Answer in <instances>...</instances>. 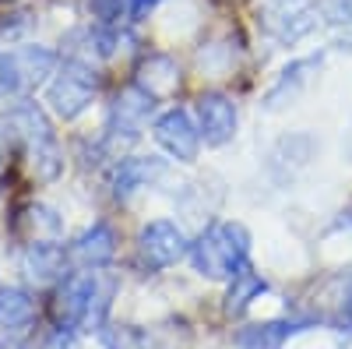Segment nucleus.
Returning <instances> with one entry per match:
<instances>
[{
	"label": "nucleus",
	"instance_id": "1",
	"mask_svg": "<svg viewBox=\"0 0 352 349\" xmlns=\"http://www.w3.org/2000/svg\"><path fill=\"white\" fill-rule=\"evenodd\" d=\"M11 141L21 145V156H25V166L28 173L39 180V184H50L60 177L64 169V156H60V145L53 138V127L46 120V113L36 106V103H18L8 120H4Z\"/></svg>",
	"mask_w": 352,
	"mask_h": 349
},
{
	"label": "nucleus",
	"instance_id": "2",
	"mask_svg": "<svg viewBox=\"0 0 352 349\" xmlns=\"http://www.w3.org/2000/svg\"><path fill=\"white\" fill-rule=\"evenodd\" d=\"M109 282H102L96 272H78L71 279H64V286L53 297V325L60 332H71L78 325H96L102 321V314L109 307Z\"/></svg>",
	"mask_w": 352,
	"mask_h": 349
},
{
	"label": "nucleus",
	"instance_id": "3",
	"mask_svg": "<svg viewBox=\"0 0 352 349\" xmlns=\"http://www.w3.org/2000/svg\"><path fill=\"white\" fill-rule=\"evenodd\" d=\"M247 247H250V237L240 222H219L212 229H204L190 244V261L201 275L229 279L247 261Z\"/></svg>",
	"mask_w": 352,
	"mask_h": 349
},
{
	"label": "nucleus",
	"instance_id": "4",
	"mask_svg": "<svg viewBox=\"0 0 352 349\" xmlns=\"http://www.w3.org/2000/svg\"><path fill=\"white\" fill-rule=\"evenodd\" d=\"M56 53L46 46H14L0 53V92L4 96H28L53 74Z\"/></svg>",
	"mask_w": 352,
	"mask_h": 349
},
{
	"label": "nucleus",
	"instance_id": "5",
	"mask_svg": "<svg viewBox=\"0 0 352 349\" xmlns=\"http://www.w3.org/2000/svg\"><path fill=\"white\" fill-rule=\"evenodd\" d=\"M99 92V81L92 74V67L81 64V61H67L64 71L50 81V92H46V103L53 106V113L60 120H74L78 113H85L92 106Z\"/></svg>",
	"mask_w": 352,
	"mask_h": 349
},
{
	"label": "nucleus",
	"instance_id": "6",
	"mask_svg": "<svg viewBox=\"0 0 352 349\" xmlns=\"http://www.w3.org/2000/svg\"><path fill=\"white\" fill-rule=\"evenodd\" d=\"M190 251L187 237L180 233V226H173L166 219H155L141 229V237H138V254H141V265H148L152 272L159 268H169L176 265L184 254Z\"/></svg>",
	"mask_w": 352,
	"mask_h": 349
},
{
	"label": "nucleus",
	"instance_id": "7",
	"mask_svg": "<svg viewBox=\"0 0 352 349\" xmlns=\"http://www.w3.org/2000/svg\"><path fill=\"white\" fill-rule=\"evenodd\" d=\"M155 138L159 145L180 162H194L197 159V145H201V131L190 124V116L184 109H169L155 120Z\"/></svg>",
	"mask_w": 352,
	"mask_h": 349
},
{
	"label": "nucleus",
	"instance_id": "8",
	"mask_svg": "<svg viewBox=\"0 0 352 349\" xmlns=\"http://www.w3.org/2000/svg\"><path fill=\"white\" fill-rule=\"evenodd\" d=\"M116 254V237L106 222H96L92 229H85L81 237L67 247V265L81 268V272H96L102 265H109Z\"/></svg>",
	"mask_w": 352,
	"mask_h": 349
},
{
	"label": "nucleus",
	"instance_id": "9",
	"mask_svg": "<svg viewBox=\"0 0 352 349\" xmlns=\"http://www.w3.org/2000/svg\"><path fill=\"white\" fill-rule=\"evenodd\" d=\"M197 131L208 145H226L236 134V106L219 92H204L197 99Z\"/></svg>",
	"mask_w": 352,
	"mask_h": 349
},
{
	"label": "nucleus",
	"instance_id": "10",
	"mask_svg": "<svg viewBox=\"0 0 352 349\" xmlns=\"http://www.w3.org/2000/svg\"><path fill=\"white\" fill-rule=\"evenodd\" d=\"M152 106H155V99H148L138 85L134 89H127L124 96H116V103H113V113H109V141L116 145V141H134L138 138V131H141V120L152 113Z\"/></svg>",
	"mask_w": 352,
	"mask_h": 349
},
{
	"label": "nucleus",
	"instance_id": "11",
	"mask_svg": "<svg viewBox=\"0 0 352 349\" xmlns=\"http://www.w3.org/2000/svg\"><path fill=\"white\" fill-rule=\"evenodd\" d=\"M134 85L148 96V99H169L176 89H180V67H176L173 56L166 53H152V56H144L141 67H138V78Z\"/></svg>",
	"mask_w": 352,
	"mask_h": 349
},
{
	"label": "nucleus",
	"instance_id": "12",
	"mask_svg": "<svg viewBox=\"0 0 352 349\" xmlns=\"http://www.w3.org/2000/svg\"><path fill=\"white\" fill-rule=\"evenodd\" d=\"M14 229H18V237L25 244H56V240H60V233H64V222L46 205H28V209L18 212Z\"/></svg>",
	"mask_w": 352,
	"mask_h": 349
},
{
	"label": "nucleus",
	"instance_id": "13",
	"mask_svg": "<svg viewBox=\"0 0 352 349\" xmlns=\"http://www.w3.org/2000/svg\"><path fill=\"white\" fill-rule=\"evenodd\" d=\"M314 25H317V11L310 4H303V0H285L282 8H275L268 14V28L282 43H292V39L307 36Z\"/></svg>",
	"mask_w": 352,
	"mask_h": 349
},
{
	"label": "nucleus",
	"instance_id": "14",
	"mask_svg": "<svg viewBox=\"0 0 352 349\" xmlns=\"http://www.w3.org/2000/svg\"><path fill=\"white\" fill-rule=\"evenodd\" d=\"M162 173H166V162L155 159V156H148V159H124L120 166H116V173H113V194L127 198L138 187H148L152 180H159Z\"/></svg>",
	"mask_w": 352,
	"mask_h": 349
},
{
	"label": "nucleus",
	"instance_id": "15",
	"mask_svg": "<svg viewBox=\"0 0 352 349\" xmlns=\"http://www.w3.org/2000/svg\"><path fill=\"white\" fill-rule=\"evenodd\" d=\"M320 67V56H307V61H296V64H289L285 71H282V78L275 81V89L268 92V99H264V106L268 109H282L285 103H292L300 96V89L310 81V74L307 71H317Z\"/></svg>",
	"mask_w": 352,
	"mask_h": 349
},
{
	"label": "nucleus",
	"instance_id": "16",
	"mask_svg": "<svg viewBox=\"0 0 352 349\" xmlns=\"http://www.w3.org/2000/svg\"><path fill=\"white\" fill-rule=\"evenodd\" d=\"M64 265H67V254L56 244H28L25 251V272L36 282H50L56 275H64Z\"/></svg>",
	"mask_w": 352,
	"mask_h": 349
},
{
	"label": "nucleus",
	"instance_id": "17",
	"mask_svg": "<svg viewBox=\"0 0 352 349\" xmlns=\"http://www.w3.org/2000/svg\"><path fill=\"white\" fill-rule=\"evenodd\" d=\"M303 325L300 321H268V325H250L236 335L240 349H282L289 335H296Z\"/></svg>",
	"mask_w": 352,
	"mask_h": 349
},
{
	"label": "nucleus",
	"instance_id": "18",
	"mask_svg": "<svg viewBox=\"0 0 352 349\" xmlns=\"http://www.w3.org/2000/svg\"><path fill=\"white\" fill-rule=\"evenodd\" d=\"M261 293H264V279L243 261V265L232 272V286L226 293V314H243L250 307V300L261 297Z\"/></svg>",
	"mask_w": 352,
	"mask_h": 349
},
{
	"label": "nucleus",
	"instance_id": "19",
	"mask_svg": "<svg viewBox=\"0 0 352 349\" xmlns=\"http://www.w3.org/2000/svg\"><path fill=\"white\" fill-rule=\"evenodd\" d=\"M32 314H36V307L25 289H14V286L0 289V328H25L32 321Z\"/></svg>",
	"mask_w": 352,
	"mask_h": 349
},
{
	"label": "nucleus",
	"instance_id": "20",
	"mask_svg": "<svg viewBox=\"0 0 352 349\" xmlns=\"http://www.w3.org/2000/svg\"><path fill=\"white\" fill-rule=\"evenodd\" d=\"M106 346L109 349H144V339L131 328H116V332L106 335Z\"/></svg>",
	"mask_w": 352,
	"mask_h": 349
},
{
	"label": "nucleus",
	"instance_id": "21",
	"mask_svg": "<svg viewBox=\"0 0 352 349\" xmlns=\"http://www.w3.org/2000/svg\"><path fill=\"white\" fill-rule=\"evenodd\" d=\"M88 4H92V14H96L99 21H113L116 14H120L124 0H88Z\"/></svg>",
	"mask_w": 352,
	"mask_h": 349
},
{
	"label": "nucleus",
	"instance_id": "22",
	"mask_svg": "<svg viewBox=\"0 0 352 349\" xmlns=\"http://www.w3.org/2000/svg\"><path fill=\"white\" fill-rule=\"evenodd\" d=\"M155 4H159V0H124V8H127V14H131V18H144Z\"/></svg>",
	"mask_w": 352,
	"mask_h": 349
},
{
	"label": "nucleus",
	"instance_id": "23",
	"mask_svg": "<svg viewBox=\"0 0 352 349\" xmlns=\"http://www.w3.org/2000/svg\"><path fill=\"white\" fill-rule=\"evenodd\" d=\"M8 141H11V134L0 131V159H4V152H8Z\"/></svg>",
	"mask_w": 352,
	"mask_h": 349
},
{
	"label": "nucleus",
	"instance_id": "24",
	"mask_svg": "<svg viewBox=\"0 0 352 349\" xmlns=\"http://www.w3.org/2000/svg\"><path fill=\"white\" fill-rule=\"evenodd\" d=\"M338 4H342V11H345V14L352 18V0H338Z\"/></svg>",
	"mask_w": 352,
	"mask_h": 349
},
{
	"label": "nucleus",
	"instance_id": "25",
	"mask_svg": "<svg viewBox=\"0 0 352 349\" xmlns=\"http://www.w3.org/2000/svg\"><path fill=\"white\" fill-rule=\"evenodd\" d=\"M345 152H349V159H352V134H349V141H345Z\"/></svg>",
	"mask_w": 352,
	"mask_h": 349
},
{
	"label": "nucleus",
	"instance_id": "26",
	"mask_svg": "<svg viewBox=\"0 0 352 349\" xmlns=\"http://www.w3.org/2000/svg\"><path fill=\"white\" fill-rule=\"evenodd\" d=\"M345 307H349V310H352V286H349V300H345Z\"/></svg>",
	"mask_w": 352,
	"mask_h": 349
},
{
	"label": "nucleus",
	"instance_id": "27",
	"mask_svg": "<svg viewBox=\"0 0 352 349\" xmlns=\"http://www.w3.org/2000/svg\"><path fill=\"white\" fill-rule=\"evenodd\" d=\"M0 349H8V346H4V342H0Z\"/></svg>",
	"mask_w": 352,
	"mask_h": 349
}]
</instances>
